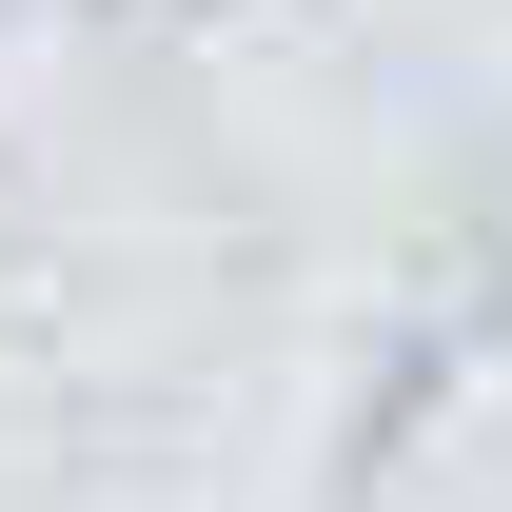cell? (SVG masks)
Instances as JSON below:
<instances>
[{
	"label": "cell",
	"instance_id": "obj_1",
	"mask_svg": "<svg viewBox=\"0 0 512 512\" xmlns=\"http://www.w3.org/2000/svg\"><path fill=\"white\" fill-rule=\"evenodd\" d=\"M493 335H512V276H493Z\"/></svg>",
	"mask_w": 512,
	"mask_h": 512
}]
</instances>
